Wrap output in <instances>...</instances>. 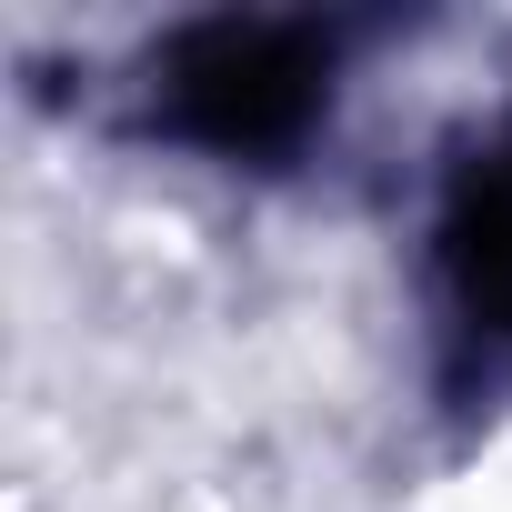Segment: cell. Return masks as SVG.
Instances as JSON below:
<instances>
[{"instance_id": "1", "label": "cell", "mask_w": 512, "mask_h": 512, "mask_svg": "<svg viewBox=\"0 0 512 512\" xmlns=\"http://www.w3.org/2000/svg\"><path fill=\"white\" fill-rule=\"evenodd\" d=\"M362 41L372 31L332 11H201L131 51L121 121L211 171H292L332 131Z\"/></svg>"}, {"instance_id": "2", "label": "cell", "mask_w": 512, "mask_h": 512, "mask_svg": "<svg viewBox=\"0 0 512 512\" xmlns=\"http://www.w3.org/2000/svg\"><path fill=\"white\" fill-rule=\"evenodd\" d=\"M422 292L452 372L472 392H512V101L462 131L422 221Z\"/></svg>"}]
</instances>
